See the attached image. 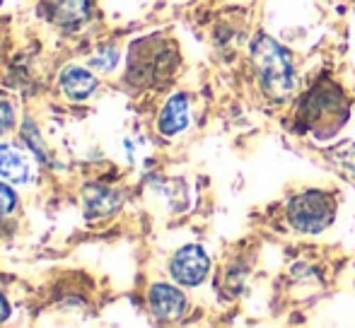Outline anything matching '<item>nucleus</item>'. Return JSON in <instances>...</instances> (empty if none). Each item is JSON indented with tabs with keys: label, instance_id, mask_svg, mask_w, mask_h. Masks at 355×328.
Masks as SVG:
<instances>
[{
	"label": "nucleus",
	"instance_id": "1",
	"mask_svg": "<svg viewBox=\"0 0 355 328\" xmlns=\"http://www.w3.org/2000/svg\"><path fill=\"white\" fill-rule=\"evenodd\" d=\"M252 61L257 66L259 80H261L263 92L271 99H285L295 87V68L293 58L285 51L276 39L261 37L254 39L252 44Z\"/></svg>",
	"mask_w": 355,
	"mask_h": 328
},
{
	"label": "nucleus",
	"instance_id": "2",
	"mask_svg": "<svg viewBox=\"0 0 355 328\" xmlns=\"http://www.w3.org/2000/svg\"><path fill=\"white\" fill-rule=\"evenodd\" d=\"M334 215H336V206H334L331 196L322 191H307L293 198L288 206L290 225L304 235H319L322 230H327Z\"/></svg>",
	"mask_w": 355,
	"mask_h": 328
},
{
	"label": "nucleus",
	"instance_id": "3",
	"mask_svg": "<svg viewBox=\"0 0 355 328\" xmlns=\"http://www.w3.org/2000/svg\"><path fill=\"white\" fill-rule=\"evenodd\" d=\"M208 271H211V258H208V253L196 244L179 248V251L174 253L172 263H169L172 277L179 285H187V287L201 285V282L206 280Z\"/></svg>",
	"mask_w": 355,
	"mask_h": 328
},
{
	"label": "nucleus",
	"instance_id": "4",
	"mask_svg": "<svg viewBox=\"0 0 355 328\" xmlns=\"http://www.w3.org/2000/svg\"><path fill=\"white\" fill-rule=\"evenodd\" d=\"M148 304H150V311H153L159 321H177L179 316L187 311V297H184V292L177 290V287L157 282V285L150 287Z\"/></svg>",
	"mask_w": 355,
	"mask_h": 328
},
{
	"label": "nucleus",
	"instance_id": "5",
	"mask_svg": "<svg viewBox=\"0 0 355 328\" xmlns=\"http://www.w3.org/2000/svg\"><path fill=\"white\" fill-rule=\"evenodd\" d=\"M189 126V99L184 94H174L169 97V102L164 104L162 113L157 118V128L162 136L172 138L177 133H182Z\"/></svg>",
	"mask_w": 355,
	"mask_h": 328
},
{
	"label": "nucleus",
	"instance_id": "6",
	"mask_svg": "<svg viewBox=\"0 0 355 328\" xmlns=\"http://www.w3.org/2000/svg\"><path fill=\"white\" fill-rule=\"evenodd\" d=\"M61 87L63 92H66L68 99H75V102H80V99H87L89 94L97 89V78L92 75L89 71H85V68H66L61 75Z\"/></svg>",
	"mask_w": 355,
	"mask_h": 328
},
{
	"label": "nucleus",
	"instance_id": "7",
	"mask_svg": "<svg viewBox=\"0 0 355 328\" xmlns=\"http://www.w3.org/2000/svg\"><path fill=\"white\" fill-rule=\"evenodd\" d=\"M32 174L29 160L12 145H0V176L15 183H24Z\"/></svg>",
	"mask_w": 355,
	"mask_h": 328
},
{
	"label": "nucleus",
	"instance_id": "8",
	"mask_svg": "<svg viewBox=\"0 0 355 328\" xmlns=\"http://www.w3.org/2000/svg\"><path fill=\"white\" fill-rule=\"evenodd\" d=\"M89 17V0H56L53 3V19L63 29H80V24Z\"/></svg>",
	"mask_w": 355,
	"mask_h": 328
},
{
	"label": "nucleus",
	"instance_id": "9",
	"mask_svg": "<svg viewBox=\"0 0 355 328\" xmlns=\"http://www.w3.org/2000/svg\"><path fill=\"white\" fill-rule=\"evenodd\" d=\"M121 206L119 193L109 188H87V212L92 215H109Z\"/></svg>",
	"mask_w": 355,
	"mask_h": 328
},
{
	"label": "nucleus",
	"instance_id": "10",
	"mask_svg": "<svg viewBox=\"0 0 355 328\" xmlns=\"http://www.w3.org/2000/svg\"><path fill=\"white\" fill-rule=\"evenodd\" d=\"M329 157H331V162L336 164L346 176L355 179V145L351 140L338 143L336 147H331V150H329Z\"/></svg>",
	"mask_w": 355,
	"mask_h": 328
},
{
	"label": "nucleus",
	"instance_id": "11",
	"mask_svg": "<svg viewBox=\"0 0 355 328\" xmlns=\"http://www.w3.org/2000/svg\"><path fill=\"white\" fill-rule=\"evenodd\" d=\"M116 58H119V53L114 51V48H104L99 56H94L92 61H89V66L99 68V71H112V68L116 66Z\"/></svg>",
	"mask_w": 355,
	"mask_h": 328
},
{
	"label": "nucleus",
	"instance_id": "12",
	"mask_svg": "<svg viewBox=\"0 0 355 328\" xmlns=\"http://www.w3.org/2000/svg\"><path fill=\"white\" fill-rule=\"evenodd\" d=\"M15 206H17V196H15V191L10 186H5V183H0V215L12 212Z\"/></svg>",
	"mask_w": 355,
	"mask_h": 328
},
{
	"label": "nucleus",
	"instance_id": "13",
	"mask_svg": "<svg viewBox=\"0 0 355 328\" xmlns=\"http://www.w3.org/2000/svg\"><path fill=\"white\" fill-rule=\"evenodd\" d=\"M15 126V109L5 99H0V136Z\"/></svg>",
	"mask_w": 355,
	"mask_h": 328
},
{
	"label": "nucleus",
	"instance_id": "14",
	"mask_svg": "<svg viewBox=\"0 0 355 328\" xmlns=\"http://www.w3.org/2000/svg\"><path fill=\"white\" fill-rule=\"evenodd\" d=\"M8 316H10V304H8V300L0 295V324H3V321H8Z\"/></svg>",
	"mask_w": 355,
	"mask_h": 328
}]
</instances>
